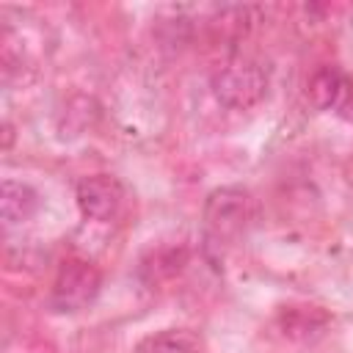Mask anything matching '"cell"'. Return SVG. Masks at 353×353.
<instances>
[{
	"instance_id": "cell-1",
	"label": "cell",
	"mask_w": 353,
	"mask_h": 353,
	"mask_svg": "<svg viewBox=\"0 0 353 353\" xmlns=\"http://www.w3.org/2000/svg\"><path fill=\"white\" fill-rule=\"evenodd\" d=\"M212 94L232 110H251L268 94V72L254 58H229L212 72Z\"/></svg>"
},
{
	"instance_id": "cell-2",
	"label": "cell",
	"mask_w": 353,
	"mask_h": 353,
	"mask_svg": "<svg viewBox=\"0 0 353 353\" xmlns=\"http://www.w3.org/2000/svg\"><path fill=\"white\" fill-rule=\"evenodd\" d=\"M251 221V196L245 188L223 185L207 193L204 199V226L207 234L218 243H229Z\"/></svg>"
},
{
	"instance_id": "cell-3",
	"label": "cell",
	"mask_w": 353,
	"mask_h": 353,
	"mask_svg": "<svg viewBox=\"0 0 353 353\" xmlns=\"http://www.w3.org/2000/svg\"><path fill=\"white\" fill-rule=\"evenodd\" d=\"M102 287V273L97 265L85 259H69L61 265L52 290H50V306L55 312H80L85 309Z\"/></svg>"
},
{
	"instance_id": "cell-4",
	"label": "cell",
	"mask_w": 353,
	"mask_h": 353,
	"mask_svg": "<svg viewBox=\"0 0 353 353\" xmlns=\"http://www.w3.org/2000/svg\"><path fill=\"white\" fill-rule=\"evenodd\" d=\"M74 199H77L83 218L110 221L124 201V188L113 174H91V176H83L77 182Z\"/></svg>"
},
{
	"instance_id": "cell-5",
	"label": "cell",
	"mask_w": 353,
	"mask_h": 353,
	"mask_svg": "<svg viewBox=\"0 0 353 353\" xmlns=\"http://www.w3.org/2000/svg\"><path fill=\"white\" fill-rule=\"evenodd\" d=\"M309 97L320 110H331L353 124V77L339 66H320L309 80Z\"/></svg>"
},
{
	"instance_id": "cell-6",
	"label": "cell",
	"mask_w": 353,
	"mask_h": 353,
	"mask_svg": "<svg viewBox=\"0 0 353 353\" xmlns=\"http://www.w3.org/2000/svg\"><path fill=\"white\" fill-rule=\"evenodd\" d=\"M331 323V314L314 303H287L276 312V325L290 339H312L323 334Z\"/></svg>"
},
{
	"instance_id": "cell-7",
	"label": "cell",
	"mask_w": 353,
	"mask_h": 353,
	"mask_svg": "<svg viewBox=\"0 0 353 353\" xmlns=\"http://www.w3.org/2000/svg\"><path fill=\"white\" fill-rule=\"evenodd\" d=\"M41 207V196L33 185L19 179H3L0 185V215L6 226H17L30 221Z\"/></svg>"
},
{
	"instance_id": "cell-8",
	"label": "cell",
	"mask_w": 353,
	"mask_h": 353,
	"mask_svg": "<svg viewBox=\"0 0 353 353\" xmlns=\"http://www.w3.org/2000/svg\"><path fill=\"white\" fill-rule=\"evenodd\" d=\"M188 262V251L185 248H163V251H154L146 262H143V276L149 284L154 281H163V279H171L176 276Z\"/></svg>"
}]
</instances>
